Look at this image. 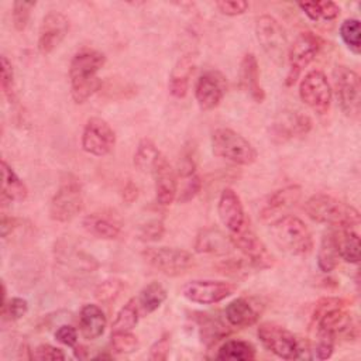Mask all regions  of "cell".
<instances>
[{
  "label": "cell",
  "mask_w": 361,
  "mask_h": 361,
  "mask_svg": "<svg viewBox=\"0 0 361 361\" xmlns=\"http://www.w3.org/2000/svg\"><path fill=\"white\" fill-rule=\"evenodd\" d=\"M106 56L97 49L82 48L71 59L69 82L71 96L76 104L85 103L102 89L97 72L104 66Z\"/></svg>",
  "instance_id": "6da1fadb"
},
{
  "label": "cell",
  "mask_w": 361,
  "mask_h": 361,
  "mask_svg": "<svg viewBox=\"0 0 361 361\" xmlns=\"http://www.w3.org/2000/svg\"><path fill=\"white\" fill-rule=\"evenodd\" d=\"M303 209L313 221L336 228H354L360 224V212L329 193L312 195Z\"/></svg>",
  "instance_id": "7a4b0ae2"
},
{
  "label": "cell",
  "mask_w": 361,
  "mask_h": 361,
  "mask_svg": "<svg viewBox=\"0 0 361 361\" xmlns=\"http://www.w3.org/2000/svg\"><path fill=\"white\" fill-rule=\"evenodd\" d=\"M350 300L344 298H323L320 299L312 313V326L314 331L329 333L334 337L338 334L350 336L354 330L353 317L347 310Z\"/></svg>",
  "instance_id": "3957f363"
},
{
  "label": "cell",
  "mask_w": 361,
  "mask_h": 361,
  "mask_svg": "<svg viewBox=\"0 0 361 361\" xmlns=\"http://www.w3.org/2000/svg\"><path fill=\"white\" fill-rule=\"evenodd\" d=\"M271 234L275 244L290 255H306L313 248V235L309 227L296 216L286 214L271 224Z\"/></svg>",
  "instance_id": "277c9868"
},
{
  "label": "cell",
  "mask_w": 361,
  "mask_h": 361,
  "mask_svg": "<svg viewBox=\"0 0 361 361\" xmlns=\"http://www.w3.org/2000/svg\"><path fill=\"white\" fill-rule=\"evenodd\" d=\"M212 151L216 157L237 165H251L258 157L257 149L247 138L227 127H220L213 131Z\"/></svg>",
  "instance_id": "5b68a950"
},
{
  "label": "cell",
  "mask_w": 361,
  "mask_h": 361,
  "mask_svg": "<svg viewBox=\"0 0 361 361\" xmlns=\"http://www.w3.org/2000/svg\"><path fill=\"white\" fill-rule=\"evenodd\" d=\"M257 336L268 351L282 360H296L303 350L302 341L292 331L272 322L261 323Z\"/></svg>",
  "instance_id": "8992f818"
},
{
  "label": "cell",
  "mask_w": 361,
  "mask_h": 361,
  "mask_svg": "<svg viewBox=\"0 0 361 361\" xmlns=\"http://www.w3.org/2000/svg\"><path fill=\"white\" fill-rule=\"evenodd\" d=\"M141 255L147 264L166 276L183 275L195 265V258L189 251L175 247H147Z\"/></svg>",
  "instance_id": "52a82bcc"
},
{
  "label": "cell",
  "mask_w": 361,
  "mask_h": 361,
  "mask_svg": "<svg viewBox=\"0 0 361 361\" xmlns=\"http://www.w3.org/2000/svg\"><path fill=\"white\" fill-rule=\"evenodd\" d=\"M336 99L341 111L354 120H358L361 110V82L355 71L338 65L333 71Z\"/></svg>",
  "instance_id": "ba28073f"
},
{
  "label": "cell",
  "mask_w": 361,
  "mask_h": 361,
  "mask_svg": "<svg viewBox=\"0 0 361 361\" xmlns=\"http://www.w3.org/2000/svg\"><path fill=\"white\" fill-rule=\"evenodd\" d=\"M323 41L310 31L300 32L289 45L286 61L289 65L286 75V86H292L300 76L302 71L317 56Z\"/></svg>",
  "instance_id": "9c48e42d"
},
{
  "label": "cell",
  "mask_w": 361,
  "mask_h": 361,
  "mask_svg": "<svg viewBox=\"0 0 361 361\" xmlns=\"http://www.w3.org/2000/svg\"><path fill=\"white\" fill-rule=\"evenodd\" d=\"M255 37L268 58L276 65H283L289 44L279 21L268 14L258 17L255 23Z\"/></svg>",
  "instance_id": "30bf717a"
},
{
  "label": "cell",
  "mask_w": 361,
  "mask_h": 361,
  "mask_svg": "<svg viewBox=\"0 0 361 361\" xmlns=\"http://www.w3.org/2000/svg\"><path fill=\"white\" fill-rule=\"evenodd\" d=\"M83 209V195L76 179L63 180L49 202V217L58 223L75 219Z\"/></svg>",
  "instance_id": "8fae6325"
},
{
  "label": "cell",
  "mask_w": 361,
  "mask_h": 361,
  "mask_svg": "<svg viewBox=\"0 0 361 361\" xmlns=\"http://www.w3.org/2000/svg\"><path fill=\"white\" fill-rule=\"evenodd\" d=\"M299 96L314 113L320 116L326 114L330 110L333 99V90L327 76L319 69L307 72L299 83Z\"/></svg>",
  "instance_id": "7c38bea8"
},
{
  "label": "cell",
  "mask_w": 361,
  "mask_h": 361,
  "mask_svg": "<svg viewBox=\"0 0 361 361\" xmlns=\"http://www.w3.org/2000/svg\"><path fill=\"white\" fill-rule=\"evenodd\" d=\"M237 289V285L227 281L214 279H195L182 286V295L192 303L214 305L228 296Z\"/></svg>",
  "instance_id": "4fadbf2b"
},
{
  "label": "cell",
  "mask_w": 361,
  "mask_h": 361,
  "mask_svg": "<svg viewBox=\"0 0 361 361\" xmlns=\"http://www.w3.org/2000/svg\"><path fill=\"white\" fill-rule=\"evenodd\" d=\"M80 145L85 152L93 157H104L116 145V133L106 120L92 117L83 127Z\"/></svg>",
  "instance_id": "5bb4252c"
},
{
  "label": "cell",
  "mask_w": 361,
  "mask_h": 361,
  "mask_svg": "<svg viewBox=\"0 0 361 361\" xmlns=\"http://www.w3.org/2000/svg\"><path fill=\"white\" fill-rule=\"evenodd\" d=\"M233 248H237L251 267L265 269L272 267L274 258L265 244L257 237V234L245 224L243 230L235 234H230Z\"/></svg>",
  "instance_id": "9a60e30c"
},
{
  "label": "cell",
  "mask_w": 361,
  "mask_h": 361,
  "mask_svg": "<svg viewBox=\"0 0 361 361\" xmlns=\"http://www.w3.org/2000/svg\"><path fill=\"white\" fill-rule=\"evenodd\" d=\"M227 92L226 76L216 69L203 72L195 86V99L203 111L213 110L220 104Z\"/></svg>",
  "instance_id": "2e32d148"
},
{
  "label": "cell",
  "mask_w": 361,
  "mask_h": 361,
  "mask_svg": "<svg viewBox=\"0 0 361 361\" xmlns=\"http://www.w3.org/2000/svg\"><path fill=\"white\" fill-rule=\"evenodd\" d=\"M312 120L309 116L295 111H281L271 126V138L276 144L286 142L289 140L306 135L312 130Z\"/></svg>",
  "instance_id": "e0dca14e"
},
{
  "label": "cell",
  "mask_w": 361,
  "mask_h": 361,
  "mask_svg": "<svg viewBox=\"0 0 361 361\" xmlns=\"http://www.w3.org/2000/svg\"><path fill=\"white\" fill-rule=\"evenodd\" d=\"M68 31H69L68 17L61 11H55V10L48 11L44 16L42 23L39 25L38 42H37L38 51L42 55L51 54L65 39Z\"/></svg>",
  "instance_id": "ac0fdd59"
},
{
  "label": "cell",
  "mask_w": 361,
  "mask_h": 361,
  "mask_svg": "<svg viewBox=\"0 0 361 361\" xmlns=\"http://www.w3.org/2000/svg\"><path fill=\"white\" fill-rule=\"evenodd\" d=\"M56 262L61 272L75 276H82L94 272L99 268V262L87 252L78 250L69 244H58Z\"/></svg>",
  "instance_id": "d6986e66"
},
{
  "label": "cell",
  "mask_w": 361,
  "mask_h": 361,
  "mask_svg": "<svg viewBox=\"0 0 361 361\" xmlns=\"http://www.w3.org/2000/svg\"><path fill=\"white\" fill-rule=\"evenodd\" d=\"M155 183V199L161 206H169L173 203L178 195V176L168 162V159L161 154L154 168L151 171Z\"/></svg>",
  "instance_id": "ffe728a7"
},
{
  "label": "cell",
  "mask_w": 361,
  "mask_h": 361,
  "mask_svg": "<svg viewBox=\"0 0 361 361\" xmlns=\"http://www.w3.org/2000/svg\"><path fill=\"white\" fill-rule=\"evenodd\" d=\"M217 214L223 226L231 233L235 234L247 224L244 207L240 196L231 188H226L217 202Z\"/></svg>",
  "instance_id": "44dd1931"
},
{
  "label": "cell",
  "mask_w": 361,
  "mask_h": 361,
  "mask_svg": "<svg viewBox=\"0 0 361 361\" xmlns=\"http://www.w3.org/2000/svg\"><path fill=\"white\" fill-rule=\"evenodd\" d=\"M300 196L302 189L299 185H288L275 190L272 195H269L268 200L261 209V219L271 224L272 221L286 216V212L299 202Z\"/></svg>",
  "instance_id": "7402d4cb"
},
{
  "label": "cell",
  "mask_w": 361,
  "mask_h": 361,
  "mask_svg": "<svg viewBox=\"0 0 361 361\" xmlns=\"http://www.w3.org/2000/svg\"><path fill=\"white\" fill-rule=\"evenodd\" d=\"M238 83L241 90L257 103H262L265 92L259 82V66L254 54H245L240 61Z\"/></svg>",
  "instance_id": "603a6c76"
},
{
  "label": "cell",
  "mask_w": 361,
  "mask_h": 361,
  "mask_svg": "<svg viewBox=\"0 0 361 361\" xmlns=\"http://www.w3.org/2000/svg\"><path fill=\"white\" fill-rule=\"evenodd\" d=\"M233 248L230 235H224V233L216 227L202 228L195 240V250L199 254H214V255H226Z\"/></svg>",
  "instance_id": "cb8c5ba5"
},
{
  "label": "cell",
  "mask_w": 361,
  "mask_h": 361,
  "mask_svg": "<svg viewBox=\"0 0 361 361\" xmlns=\"http://www.w3.org/2000/svg\"><path fill=\"white\" fill-rule=\"evenodd\" d=\"M224 314L227 322L238 329L252 326L259 319V309L247 298L233 299L224 309Z\"/></svg>",
  "instance_id": "d4e9b609"
},
{
  "label": "cell",
  "mask_w": 361,
  "mask_h": 361,
  "mask_svg": "<svg viewBox=\"0 0 361 361\" xmlns=\"http://www.w3.org/2000/svg\"><path fill=\"white\" fill-rule=\"evenodd\" d=\"M107 326V319L97 305H85L79 313V330L86 340L99 338Z\"/></svg>",
  "instance_id": "484cf974"
},
{
  "label": "cell",
  "mask_w": 361,
  "mask_h": 361,
  "mask_svg": "<svg viewBox=\"0 0 361 361\" xmlns=\"http://www.w3.org/2000/svg\"><path fill=\"white\" fill-rule=\"evenodd\" d=\"M193 71H195V58L190 54L183 55L178 59V62L171 71L169 83H168L169 93L173 97L182 99L186 96L189 89V79Z\"/></svg>",
  "instance_id": "4316f807"
},
{
  "label": "cell",
  "mask_w": 361,
  "mask_h": 361,
  "mask_svg": "<svg viewBox=\"0 0 361 361\" xmlns=\"http://www.w3.org/2000/svg\"><path fill=\"white\" fill-rule=\"evenodd\" d=\"M83 228L93 237L102 240H114L120 235V224L107 214L92 213L82 220Z\"/></svg>",
  "instance_id": "83f0119b"
},
{
  "label": "cell",
  "mask_w": 361,
  "mask_h": 361,
  "mask_svg": "<svg viewBox=\"0 0 361 361\" xmlns=\"http://www.w3.org/2000/svg\"><path fill=\"white\" fill-rule=\"evenodd\" d=\"M28 196L25 183L18 178L14 169L1 159V202H23Z\"/></svg>",
  "instance_id": "f1b7e54d"
},
{
  "label": "cell",
  "mask_w": 361,
  "mask_h": 361,
  "mask_svg": "<svg viewBox=\"0 0 361 361\" xmlns=\"http://www.w3.org/2000/svg\"><path fill=\"white\" fill-rule=\"evenodd\" d=\"M338 248H337V238L336 230L331 228L323 234L319 251H317V267L322 272H331L338 264Z\"/></svg>",
  "instance_id": "f546056e"
},
{
  "label": "cell",
  "mask_w": 361,
  "mask_h": 361,
  "mask_svg": "<svg viewBox=\"0 0 361 361\" xmlns=\"http://www.w3.org/2000/svg\"><path fill=\"white\" fill-rule=\"evenodd\" d=\"M338 255L348 264H358L360 261V237L354 228H336Z\"/></svg>",
  "instance_id": "4dcf8cb0"
},
{
  "label": "cell",
  "mask_w": 361,
  "mask_h": 361,
  "mask_svg": "<svg viewBox=\"0 0 361 361\" xmlns=\"http://www.w3.org/2000/svg\"><path fill=\"white\" fill-rule=\"evenodd\" d=\"M166 299V289L157 281L145 285L137 298V303L140 306L141 313H152L155 312Z\"/></svg>",
  "instance_id": "1f68e13d"
},
{
  "label": "cell",
  "mask_w": 361,
  "mask_h": 361,
  "mask_svg": "<svg viewBox=\"0 0 361 361\" xmlns=\"http://www.w3.org/2000/svg\"><path fill=\"white\" fill-rule=\"evenodd\" d=\"M216 358L224 361H251L255 358V348L251 343L244 340H228L217 350Z\"/></svg>",
  "instance_id": "d6a6232c"
},
{
  "label": "cell",
  "mask_w": 361,
  "mask_h": 361,
  "mask_svg": "<svg viewBox=\"0 0 361 361\" xmlns=\"http://www.w3.org/2000/svg\"><path fill=\"white\" fill-rule=\"evenodd\" d=\"M140 306L137 303V298H131L116 314L111 331H131L140 319Z\"/></svg>",
  "instance_id": "836d02e7"
},
{
  "label": "cell",
  "mask_w": 361,
  "mask_h": 361,
  "mask_svg": "<svg viewBox=\"0 0 361 361\" xmlns=\"http://www.w3.org/2000/svg\"><path fill=\"white\" fill-rule=\"evenodd\" d=\"M161 152L149 138H142L134 152V166L141 172H151Z\"/></svg>",
  "instance_id": "e575fe53"
},
{
  "label": "cell",
  "mask_w": 361,
  "mask_h": 361,
  "mask_svg": "<svg viewBox=\"0 0 361 361\" xmlns=\"http://www.w3.org/2000/svg\"><path fill=\"white\" fill-rule=\"evenodd\" d=\"M199 329H200L202 341H204L207 345L212 343H216L217 340L228 334L227 327L220 320L210 317L209 314H200Z\"/></svg>",
  "instance_id": "d590c367"
},
{
  "label": "cell",
  "mask_w": 361,
  "mask_h": 361,
  "mask_svg": "<svg viewBox=\"0 0 361 361\" xmlns=\"http://www.w3.org/2000/svg\"><path fill=\"white\" fill-rule=\"evenodd\" d=\"M361 28L360 21L357 18H347L340 25V37L343 42L347 45V48L354 52L355 55L361 51Z\"/></svg>",
  "instance_id": "8d00e7d4"
},
{
  "label": "cell",
  "mask_w": 361,
  "mask_h": 361,
  "mask_svg": "<svg viewBox=\"0 0 361 361\" xmlns=\"http://www.w3.org/2000/svg\"><path fill=\"white\" fill-rule=\"evenodd\" d=\"M123 288H124V283H123L121 279H117V278L104 279V281H102L96 285L94 298L100 303L110 305L111 302H114L120 296Z\"/></svg>",
  "instance_id": "74e56055"
},
{
  "label": "cell",
  "mask_w": 361,
  "mask_h": 361,
  "mask_svg": "<svg viewBox=\"0 0 361 361\" xmlns=\"http://www.w3.org/2000/svg\"><path fill=\"white\" fill-rule=\"evenodd\" d=\"M110 345L116 354H131L138 348L140 343L131 331H111Z\"/></svg>",
  "instance_id": "f35d334b"
},
{
  "label": "cell",
  "mask_w": 361,
  "mask_h": 361,
  "mask_svg": "<svg viewBox=\"0 0 361 361\" xmlns=\"http://www.w3.org/2000/svg\"><path fill=\"white\" fill-rule=\"evenodd\" d=\"M34 7H35V1H14L13 10H11V21H13V27L17 31L25 30L31 16V10Z\"/></svg>",
  "instance_id": "ab89813d"
},
{
  "label": "cell",
  "mask_w": 361,
  "mask_h": 361,
  "mask_svg": "<svg viewBox=\"0 0 361 361\" xmlns=\"http://www.w3.org/2000/svg\"><path fill=\"white\" fill-rule=\"evenodd\" d=\"M0 63H1V79H0V86H1V92L6 96V99L8 102L14 100V71H13V65L11 62L7 59V56H1L0 58Z\"/></svg>",
  "instance_id": "60d3db41"
},
{
  "label": "cell",
  "mask_w": 361,
  "mask_h": 361,
  "mask_svg": "<svg viewBox=\"0 0 361 361\" xmlns=\"http://www.w3.org/2000/svg\"><path fill=\"white\" fill-rule=\"evenodd\" d=\"M165 233V226L162 220L154 219L144 223L138 230V237L141 241H158Z\"/></svg>",
  "instance_id": "b9f144b4"
},
{
  "label": "cell",
  "mask_w": 361,
  "mask_h": 361,
  "mask_svg": "<svg viewBox=\"0 0 361 361\" xmlns=\"http://www.w3.org/2000/svg\"><path fill=\"white\" fill-rule=\"evenodd\" d=\"M202 189V180L197 173H193L188 178H183V186L179 192L178 200L179 203H188L190 202Z\"/></svg>",
  "instance_id": "7bdbcfd3"
},
{
  "label": "cell",
  "mask_w": 361,
  "mask_h": 361,
  "mask_svg": "<svg viewBox=\"0 0 361 361\" xmlns=\"http://www.w3.org/2000/svg\"><path fill=\"white\" fill-rule=\"evenodd\" d=\"M28 312V302L23 298H11L4 306H1V316L8 314L11 320H18L24 317Z\"/></svg>",
  "instance_id": "ee69618b"
},
{
  "label": "cell",
  "mask_w": 361,
  "mask_h": 361,
  "mask_svg": "<svg viewBox=\"0 0 361 361\" xmlns=\"http://www.w3.org/2000/svg\"><path fill=\"white\" fill-rule=\"evenodd\" d=\"M31 358L37 361H62L65 360V353L51 344H39L32 350Z\"/></svg>",
  "instance_id": "f6af8a7d"
},
{
  "label": "cell",
  "mask_w": 361,
  "mask_h": 361,
  "mask_svg": "<svg viewBox=\"0 0 361 361\" xmlns=\"http://www.w3.org/2000/svg\"><path fill=\"white\" fill-rule=\"evenodd\" d=\"M171 348V334L164 333L149 348L148 358L151 361H165L169 355Z\"/></svg>",
  "instance_id": "bcb514c9"
},
{
  "label": "cell",
  "mask_w": 361,
  "mask_h": 361,
  "mask_svg": "<svg viewBox=\"0 0 361 361\" xmlns=\"http://www.w3.org/2000/svg\"><path fill=\"white\" fill-rule=\"evenodd\" d=\"M214 6L217 7V10L228 17H235V16H241L247 11L248 8V3L244 0H221V1H216Z\"/></svg>",
  "instance_id": "7dc6e473"
},
{
  "label": "cell",
  "mask_w": 361,
  "mask_h": 361,
  "mask_svg": "<svg viewBox=\"0 0 361 361\" xmlns=\"http://www.w3.org/2000/svg\"><path fill=\"white\" fill-rule=\"evenodd\" d=\"M55 340L66 347H75L78 344V331L69 324L59 326L55 331Z\"/></svg>",
  "instance_id": "c3c4849f"
},
{
  "label": "cell",
  "mask_w": 361,
  "mask_h": 361,
  "mask_svg": "<svg viewBox=\"0 0 361 361\" xmlns=\"http://www.w3.org/2000/svg\"><path fill=\"white\" fill-rule=\"evenodd\" d=\"M340 16V7L334 1H319V18L324 21L334 20Z\"/></svg>",
  "instance_id": "681fc988"
},
{
  "label": "cell",
  "mask_w": 361,
  "mask_h": 361,
  "mask_svg": "<svg viewBox=\"0 0 361 361\" xmlns=\"http://www.w3.org/2000/svg\"><path fill=\"white\" fill-rule=\"evenodd\" d=\"M138 197V188L135 183L128 180L123 189V200L127 203H133Z\"/></svg>",
  "instance_id": "f907efd6"
},
{
  "label": "cell",
  "mask_w": 361,
  "mask_h": 361,
  "mask_svg": "<svg viewBox=\"0 0 361 361\" xmlns=\"http://www.w3.org/2000/svg\"><path fill=\"white\" fill-rule=\"evenodd\" d=\"M16 223H17V220L14 217H7L6 214L1 216V226L0 227H1V237L3 238H6L14 230Z\"/></svg>",
  "instance_id": "816d5d0a"
},
{
  "label": "cell",
  "mask_w": 361,
  "mask_h": 361,
  "mask_svg": "<svg viewBox=\"0 0 361 361\" xmlns=\"http://www.w3.org/2000/svg\"><path fill=\"white\" fill-rule=\"evenodd\" d=\"M73 353H75V357L79 358V360H85L89 357V353H87V348H85L83 345H75L73 347Z\"/></svg>",
  "instance_id": "f5cc1de1"
}]
</instances>
